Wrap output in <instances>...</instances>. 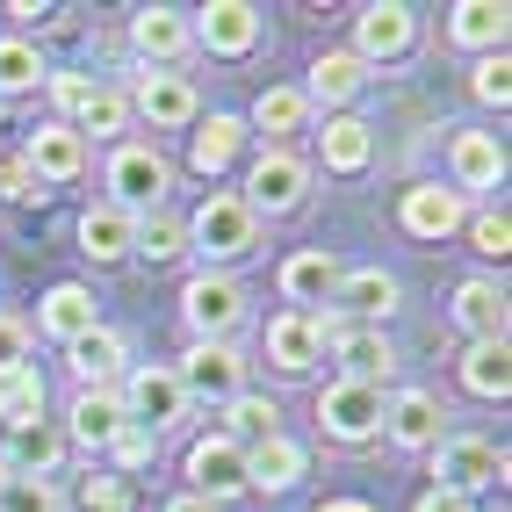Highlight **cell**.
<instances>
[{
	"label": "cell",
	"instance_id": "obj_1",
	"mask_svg": "<svg viewBox=\"0 0 512 512\" xmlns=\"http://www.w3.org/2000/svg\"><path fill=\"white\" fill-rule=\"evenodd\" d=\"M181 224H188V253H202V267H217V275H224L231 260H246L253 238H260V217H253L231 188H210Z\"/></svg>",
	"mask_w": 512,
	"mask_h": 512
},
{
	"label": "cell",
	"instance_id": "obj_2",
	"mask_svg": "<svg viewBox=\"0 0 512 512\" xmlns=\"http://www.w3.org/2000/svg\"><path fill=\"white\" fill-rule=\"evenodd\" d=\"M166 188H174V166L152 138H123L109 152V210L123 217H145V210H166Z\"/></svg>",
	"mask_w": 512,
	"mask_h": 512
},
{
	"label": "cell",
	"instance_id": "obj_3",
	"mask_svg": "<svg viewBox=\"0 0 512 512\" xmlns=\"http://www.w3.org/2000/svg\"><path fill=\"white\" fill-rule=\"evenodd\" d=\"M426 455H433V491H455L469 505H476V491L505 484V448H491L484 433H440Z\"/></svg>",
	"mask_w": 512,
	"mask_h": 512
},
{
	"label": "cell",
	"instance_id": "obj_4",
	"mask_svg": "<svg viewBox=\"0 0 512 512\" xmlns=\"http://www.w3.org/2000/svg\"><path fill=\"white\" fill-rule=\"evenodd\" d=\"M246 368L253 361L238 354L231 339H188V354L174 361V383H181L188 404H217V412H224V404L246 390Z\"/></svg>",
	"mask_w": 512,
	"mask_h": 512
},
{
	"label": "cell",
	"instance_id": "obj_5",
	"mask_svg": "<svg viewBox=\"0 0 512 512\" xmlns=\"http://www.w3.org/2000/svg\"><path fill=\"white\" fill-rule=\"evenodd\" d=\"M303 195H311V159L289 152V145H267L246 166V188H238V202L253 217H289V210H303Z\"/></svg>",
	"mask_w": 512,
	"mask_h": 512
},
{
	"label": "cell",
	"instance_id": "obj_6",
	"mask_svg": "<svg viewBox=\"0 0 512 512\" xmlns=\"http://www.w3.org/2000/svg\"><path fill=\"white\" fill-rule=\"evenodd\" d=\"M116 397H123V419L145 426V433H166V426L188 419V397L174 383V361H130L123 383H116Z\"/></svg>",
	"mask_w": 512,
	"mask_h": 512
},
{
	"label": "cell",
	"instance_id": "obj_7",
	"mask_svg": "<svg viewBox=\"0 0 512 512\" xmlns=\"http://www.w3.org/2000/svg\"><path fill=\"white\" fill-rule=\"evenodd\" d=\"M383 397L375 383H325L318 390V433L332 448H368V440H383Z\"/></svg>",
	"mask_w": 512,
	"mask_h": 512
},
{
	"label": "cell",
	"instance_id": "obj_8",
	"mask_svg": "<svg viewBox=\"0 0 512 512\" xmlns=\"http://www.w3.org/2000/svg\"><path fill=\"white\" fill-rule=\"evenodd\" d=\"M123 94H130V123H152V130H188V123H202V94H195L188 73L138 65V80H130Z\"/></svg>",
	"mask_w": 512,
	"mask_h": 512
},
{
	"label": "cell",
	"instance_id": "obj_9",
	"mask_svg": "<svg viewBox=\"0 0 512 512\" xmlns=\"http://www.w3.org/2000/svg\"><path fill=\"white\" fill-rule=\"evenodd\" d=\"M181 318H188L195 339H231L246 325V282L202 267V275H188V289H181Z\"/></svg>",
	"mask_w": 512,
	"mask_h": 512
},
{
	"label": "cell",
	"instance_id": "obj_10",
	"mask_svg": "<svg viewBox=\"0 0 512 512\" xmlns=\"http://www.w3.org/2000/svg\"><path fill=\"white\" fill-rule=\"evenodd\" d=\"M181 469H188V491L210 498V505H231V498L253 491V484H246V448H238V440H224V433H202Z\"/></svg>",
	"mask_w": 512,
	"mask_h": 512
},
{
	"label": "cell",
	"instance_id": "obj_11",
	"mask_svg": "<svg viewBox=\"0 0 512 512\" xmlns=\"http://www.w3.org/2000/svg\"><path fill=\"white\" fill-rule=\"evenodd\" d=\"M332 332H339L332 311H282L275 325H267V361H275V375H311L325 361Z\"/></svg>",
	"mask_w": 512,
	"mask_h": 512
},
{
	"label": "cell",
	"instance_id": "obj_12",
	"mask_svg": "<svg viewBox=\"0 0 512 512\" xmlns=\"http://www.w3.org/2000/svg\"><path fill=\"white\" fill-rule=\"evenodd\" d=\"M22 166H29V181L51 195V188L87 174V138L73 123H37V130H29V145H22Z\"/></svg>",
	"mask_w": 512,
	"mask_h": 512
},
{
	"label": "cell",
	"instance_id": "obj_13",
	"mask_svg": "<svg viewBox=\"0 0 512 512\" xmlns=\"http://www.w3.org/2000/svg\"><path fill=\"white\" fill-rule=\"evenodd\" d=\"M188 29H195V44L210 51V58H246V51L260 44L267 15L253 8V0H210V8L188 15Z\"/></svg>",
	"mask_w": 512,
	"mask_h": 512
},
{
	"label": "cell",
	"instance_id": "obj_14",
	"mask_svg": "<svg viewBox=\"0 0 512 512\" xmlns=\"http://www.w3.org/2000/svg\"><path fill=\"white\" fill-rule=\"evenodd\" d=\"M412 44H419V15L404 8V0H375V8L354 15V44L347 51L361 65H390V58H404Z\"/></svg>",
	"mask_w": 512,
	"mask_h": 512
},
{
	"label": "cell",
	"instance_id": "obj_15",
	"mask_svg": "<svg viewBox=\"0 0 512 512\" xmlns=\"http://www.w3.org/2000/svg\"><path fill=\"white\" fill-rule=\"evenodd\" d=\"M440 419H448V404H440L433 390H419V383H404V390L383 397V440L404 448V455H426L440 440Z\"/></svg>",
	"mask_w": 512,
	"mask_h": 512
},
{
	"label": "cell",
	"instance_id": "obj_16",
	"mask_svg": "<svg viewBox=\"0 0 512 512\" xmlns=\"http://www.w3.org/2000/svg\"><path fill=\"white\" fill-rule=\"evenodd\" d=\"M325 354L339 361V383H375V390H383L397 375V347H390L383 325H339L325 339Z\"/></svg>",
	"mask_w": 512,
	"mask_h": 512
},
{
	"label": "cell",
	"instance_id": "obj_17",
	"mask_svg": "<svg viewBox=\"0 0 512 512\" xmlns=\"http://www.w3.org/2000/svg\"><path fill=\"white\" fill-rule=\"evenodd\" d=\"M397 275H383V267H339V289H332V303L325 311L339 318V325H383L390 311H397Z\"/></svg>",
	"mask_w": 512,
	"mask_h": 512
},
{
	"label": "cell",
	"instance_id": "obj_18",
	"mask_svg": "<svg viewBox=\"0 0 512 512\" xmlns=\"http://www.w3.org/2000/svg\"><path fill=\"white\" fill-rule=\"evenodd\" d=\"M397 224L412 238H426V246H440V238H455L469 224V202L455 188H440V181H419V188L397 195Z\"/></svg>",
	"mask_w": 512,
	"mask_h": 512
},
{
	"label": "cell",
	"instance_id": "obj_19",
	"mask_svg": "<svg viewBox=\"0 0 512 512\" xmlns=\"http://www.w3.org/2000/svg\"><path fill=\"white\" fill-rule=\"evenodd\" d=\"M130 51L159 73H174V65L195 51V29H188V8H138L130 15Z\"/></svg>",
	"mask_w": 512,
	"mask_h": 512
},
{
	"label": "cell",
	"instance_id": "obj_20",
	"mask_svg": "<svg viewBox=\"0 0 512 512\" xmlns=\"http://www.w3.org/2000/svg\"><path fill=\"white\" fill-rule=\"evenodd\" d=\"M123 397L116 390H73V404H65V448H87V455H109V440L123 433Z\"/></svg>",
	"mask_w": 512,
	"mask_h": 512
},
{
	"label": "cell",
	"instance_id": "obj_21",
	"mask_svg": "<svg viewBox=\"0 0 512 512\" xmlns=\"http://www.w3.org/2000/svg\"><path fill=\"white\" fill-rule=\"evenodd\" d=\"M65 361H73V383L80 390H116L123 368H130V339L116 325H94V332H80L73 347H65Z\"/></svg>",
	"mask_w": 512,
	"mask_h": 512
},
{
	"label": "cell",
	"instance_id": "obj_22",
	"mask_svg": "<svg viewBox=\"0 0 512 512\" xmlns=\"http://www.w3.org/2000/svg\"><path fill=\"white\" fill-rule=\"evenodd\" d=\"M448 166H455V181H448V188L469 202V195H484V188H498V181H505V145L491 138V130H455Z\"/></svg>",
	"mask_w": 512,
	"mask_h": 512
},
{
	"label": "cell",
	"instance_id": "obj_23",
	"mask_svg": "<svg viewBox=\"0 0 512 512\" xmlns=\"http://www.w3.org/2000/svg\"><path fill=\"white\" fill-rule=\"evenodd\" d=\"M303 476H311V448L289 440V433H267V440L246 448V484L253 491H296Z\"/></svg>",
	"mask_w": 512,
	"mask_h": 512
},
{
	"label": "cell",
	"instance_id": "obj_24",
	"mask_svg": "<svg viewBox=\"0 0 512 512\" xmlns=\"http://www.w3.org/2000/svg\"><path fill=\"white\" fill-rule=\"evenodd\" d=\"M94 325H101V303H94L87 282H58V289H44V303H37V332H44V339L73 347V339L94 332Z\"/></svg>",
	"mask_w": 512,
	"mask_h": 512
},
{
	"label": "cell",
	"instance_id": "obj_25",
	"mask_svg": "<svg viewBox=\"0 0 512 512\" xmlns=\"http://www.w3.org/2000/svg\"><path fill=\"white\" fill-rule=\"evenodd\" d=\"M246 145H253L246 116H224V109H210V123H195V130H188V166H195L202 181H217V174H224V166H231L238 152H246Z\"/></svg>",
	"mask_w": 512,
	"mask_h": 512
},
{
	"label": "cell",
	"instance_id": "obj_26",
	"mask_svg": "<svg viewBox=\"0 0 512 512\" xmlns=\"http://www.w3.org/2000/svg\"><path fill=\"white\" fill-rule=\"evenodd\" d=\"M361 87H368V65H361L354 51H318V58H311V80H303V101L339 116Z\"/></svg>",
	"mask_w": 512,
	"mask_h": 512
},
{
	"label": "cell",
	"instance_id": "obj_27",
	"mask_svg": "<svg viewBox=\"0 0 512 512\" xmlns=\"http://www.w3.org/2000/svg\"><path fill=\"white\" fill-rule=\"evenodd\" d=\"M318 159H325V174H361V166L375 159V123L354 116V109L325 116V130H318Z\"/></svg>",
	"mask_w": 512,
	"mask_h": 512
},
{
	"label": "cell",
	"instance_id": "obj_28",
	"mask_svg": "<svg viewBox=\"0 0 512 512\" xmlns=\"http://www.w3.org/2000/svg\"><path fill=\"white\" fill-rule=\"evenodd\" d=\"M311 101H303V87H260V101L246 109V130L253 138H267V145H289L296 130H311Z\"/></svg>",
	"mask_w": 512,
	"mask_h": 512
},
{
	"label": "cell",
	"instance_id": "obj_29",
	"mask_svg": "<svg viewBox=\"0 0 512 512\" xmlns=\"http://www.w3.org/2000/svg\"><path fill=\"white\" fill-rule=\"evenodd\" d=\"M332 289H339V260H332L325 246H303V253L282 260V296L296 303V311H318V303H332Z\"/></svg>",
	"mask_w": 512,
	"mask_h": 512
},
{
	"label": "cell",
	"instance_id": "obj_30",
	"mask_svg": "<svg viewBox=\"0 0 512 512\" xmlns=\"http://www.w3.org/2000/svg\"><path fill=\"white\" fill-rule=\"evenodd\" d=\"M505 318H512L505 282H491V275H469V282L455 289V325H462L469 339H505Z\"/></svg>",
	"mask_w": 512,
	"mask_h": 512
},
{
	"label": "cell",
	"instance_id": "obj_31",
	"mask_svg": "<svg viewBox=\"0 0 512 512\" xmlns=\"http://www.w3.org/2000/svg\"><path fill=\"white\" fill-rule=\"evenodd\" d=\"M8 469L15 476H58V462H65V433L51 426V419H29V426H8Z\"/></svg>",
	"mask_w": 512,
	"mask_h": 512
},
{
	"label": "cell",
	"instance_id": "obj_32",
	"mask_svg": "<svg viewBox=\"0 0 512 512\" xmlns=\"http://www.w3.org/2000/svg\"><path fill=\"white\" fill-rule=\"evenodd\" d=\"M448 37L491 58L512 37V8H505V0H462V8H448Z\"/></svg>",
	"mask_w": 512,
	"mask_h": 512
},
{
	"label": "cell",
	"instance_id": "obj_33",
	"mask_svg": "<svg viewBox=\"0 0 512 512\" xmlns=\"http://www.w3.org/2000/svg\"><path fill=\"white\" fill-rule=\"evenodd\" d=\"M130 224H138V217L109 210V202H87V210H80V253H87L94 267L130 260Z\"/></svg>",
	"mask_w": 512,
	"mask_h": 512
},
{
	"label": "cell",
	"instance_id": "obj_34",
	"mask_svg": "<svg viewBox=\"0 0 512 512\" xmlns=\"http://www.w3.org/2000/svg\"><path fill=\"white\" fill-rule=\"evenodd\" d=\"M462 390L484 397V404H498V397L512 390V347H505V339H469V354H462Z\"/></svg>",
	"mask_w": 512,
	"mask_h": 512
},
{
	"label": "cell",
	"instance_id": "obj_35",
	"mask_svg": "<svg viewBox=\"0 0 512 512\" xmlns=\"http://www.w3.org/2000/svg\"><path fill=\"white\" fill-rule=\"evenodd\" d=\"M130 253H145L152 267L181 260V253H188V224H181V210H145L138 224H130Z\"/></svg>",
	"mask_w": 512,
	"mask_h": 512
},
{
	"label": "cell",
	"instance_id": "obj_36",
	"mask_svg": "<svg viewBox=\"0 0 512 512\" xmlns=\"http://www.w3.org/2000/svg\"><path fill=\"white\" fill-rule=\"evenodd\" d=\"M267 433H282V404L275 397H253V390H238L224 404V440H238V448H253V440Z\"/></svg>",
	"mask_w": 512,
	"mask_h": 512
},
{
	"label": "cell",
	"instance_id": "obj_37",
	"mask_svg": "<svg viewBox=\"0 0 512 512\" xmlns=\"http://www.w3.org/2000/svg\"><path fill=\"white\" fill-rule=\"evenodd\" d=\"M44 375H37V361H22V368H8L0 375V426H29V419H44Z\"/></svg>",
	"mask_w": 512,
	"mask_h": 512
},
{
	"label": "cell",
	"instance_id": "obj_38",
	"mask_svg": "<svg viewBox=\"0 0 512 512\" xmlns=\"http://www.w3.org/2000/svg\"><path fill=\"white\" fill-rule=\"evenodd\" d=\"M51 65L37 58V44L29 37H0V94H37Z\"/></svg>",
	"mask_w": 512,
	"mask_h": 512
},
{
	"label": "cell",
	"instance_id": "obj_39",
	"mask_svg": "<svg viewBox=\"0 0 512 512\" xmlns=\"http://www.w3.org/2000/svg\"><path fill=\"white\" fill-rule=\"evenodd\" d=\"M80 138H116L123 145V130H130V94L123 87H94V101H87V109H80Z\"/></svg>",
	"mask_w": 512,
	"mask_h": 512
},
{
	"label": "cell",
	"instance_id": "obj_40",
	"mask_svg": "<svg viewBox=\"0 0 512 512\" xmlns=\"http://www.w3.org/2000/svg\"><path fill=\"white\" fill-rule=\"evenodd\" d=\"M469 246L484 253V260H505L512 253V217H505V202H484V210H469Z\"/></svg>",
	"mask_w": 512,
	"mask_h": 512
},
{
	"label": "cell",
	"instance_id": "obj_41",
	"mask_svg": "<svg viewBox=\"0 0 512 512\" xmlns=\"http://www.w3.org/2000/svg\"><path fill=\"white\" fill-rule=\"evenodd\" d=\"M469 94L484 101V109H505V101H512V58H505V51L476 58V65H469Z\"/></svg>",
	"mask_w": 512,
	"mask_h": 512
},
{
	"label": "cell",
	"instance_id": "obj_42",
	"mask_svg": "<svg viewBox=\"0 0 512 512\" xmlns=\"http://www.w3.org/2000/svg\"><path fill=\"white\" fill-rule=\"evenodd\" d=\"M0 512H65V491L51 476H15V484L0 491Z\"/></svg>",
	"mask_w": 512,
	"mask_h": 512
},
{
	"label": "cell",
	"instance_id": "obj_43",
	"mask_svg": "<svg viewBox=\"0 0 512 512\" xmlns=\"http://www.w3.org/2000/svg\"><path fill=\"white\" fill-rule=\"evenodd\" d=\"M94 73H44V94H51V109H58V123H80V109L94 101Z\"/></svg>",
	"mask_w": 512,
	"mask_h": 512
},
{
	"label": "cell",
	"instance_id": "obj_44",
	"mask_svg": "<svg viewBox=\"0 0 512 512\" xmlns=\"http://www.w3.org/2000/svg\"><path fill=\"white\" fill-rule=\"evenodd\" d=\"M65 512H130V491H123V476H80Z\"/></svg>",
	"mask_w": 512,
	"mask_h": 512
},
{
	"label": "cell",
	"instance_id": "obj_45",
	"mask_svg": "<svg viewBox=\"0 0 512 512\" xmlns=\"http://www.w3.org/2000/svg\"><path fill=\"white\" fill-rule=\"evenodd\" d=\"M152 455H159V433H145V426H123V433L109 440V462H116V469H145Z\"/></svg>",
	"mask_w": 512,
	"mask_h": 512
},
{
	"label": "cell",
	"instance_id": "obj_46",
	"mask_svg": "<svg viewBox=\"0 0 512 512\" xmlns=\"http://www.w3.org/2000/svg\"><path fill=\"white\" fill-rule=\"evenodd\" d=\"M0 195H8V202H44V188L29 181V166H22V152H0Z\"/></svg>",
	"mask_w": 512,
	"mask_h": 512
},
{
	"label": "cell",
	"instance_id": "obj_47",
	"mask_svg": "<svg viewBox=\"0 0 512 512\" xmlns=\"http://www.w3.org/2000/svg\"><path fill=\"white\" fill-rule=\"evenodd\" d=\"M22 361H29V325H22L15 311H0V375L22 368Z\"/></svg>",
	"mask_w": 512,
	"mask_h": 512
},
{
	"label": "cell",
	"instance_id": "obj_48",
	"mask_svg": "<svg viewBox=\"0 0 512 512\" xmlns=\"http://www.w3.org/2000/svg\"><path fill=\"white\" fill-rule=\"evenodd\" d=\"M412 512H476L469 498H455V491H419L412 498Z\"/></svg>",
	"mask_w": 512,
	"mask_h": 512
},
{
	"label": "cell",
	"instance_id": "obj_49",
	"mask_svg": "<svg viewBox=\"0 0 512 512\" xmlns=\"http://www.w3.org/2000/svg\"><path fill=\"white\" fill-rule=\"evenodd\" d=\"M166 512H224V505H210V498H195V491H181V498H166Z\"/></svg>",
	"mask_w": 512,
	"mask_h": 512
},
{
	"label": "cell",
	"instance_id": "obj_50",
	"mask_svg": "<svg viewBox=\"0 0 512 512\" xmlns=\"http://www.w3.org/2000/svg\"><path fill=\"white\" fill-rule=\"evenodd\" d=\"M318 512H375V505H368V498H325Z\"/></svg>",
	"mask_w": 512,
	"mask_h": 512
},
{
	"label": "cell",
	"instance_id": "obj_51",
	"mask_svg": "<svg viewBox=\"0 0 512 512\" xmlns=\"http://www.w3.org/2000/svg\"><path fill=\"white\" fill-rule=\"evenodd\" d=\"M8 484H15V469H8V455H0V491H8Z\"/></svg>",
	"mask_w": 512,
	"mask_h": 512
}]
</instances>
